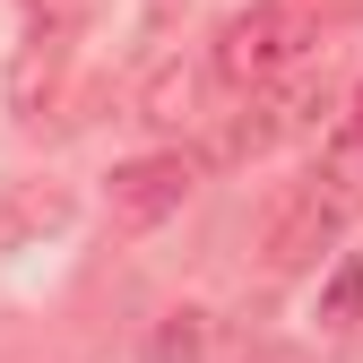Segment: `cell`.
I'll list each match as a JSON object with an SVG mask.
<instances>
[{"label": "cell", "instance_id": "obj_1", "mask_svg": "<svg viewBox=\"0 0 363 363\" xmlns=\"http://www.w3.org/2000/svg\"><path fill=\"white\" fill-rule=\"evenodd\" d=\"M329 0H251L216 26V78L225 86H277L286 69H303L320 52Z\"/></svg>", "mask_w": 363, "mask_h": 363}, {"label": "cell", "instance_id": "obj_2", "mask_svg": "<svg viewBox=\"0 0 363 363\" xmlns=\"http://www.w3.org/2000/svg\"><path fill=\"white\" fill-rule=\"evenodd\" d=\"M346 216H354V182H337V173L294 182V191L268 208V225H259V268L268 277H303V268L346 234Z\"/></svg>", "mask_w": 363, "mask_h": 363}, {"label": "cell", "instance_id": "obj_3", "mask_svg": "<svg viewBox=\"0 0 363 363\" xmlns=\"http://www.w3.org/2000/svg\"><path fill=\"white\" fill-rule=\"evenodd\" d=\"M78 26H86V0H18V69H9L18 121H35L43 104L61 96V69H69Z\"/></svg>", "mask_w": 363, "mask_h": 363}, {"label": "cell", "instance_id": "obj_4", "mask_svg": "<svg viewBox=\"0 0 363 363\" xmlns=\"http://www.w3.org/2000/svg\"><path fill=\"white\" fill-rule=\"evenodd\" d=\"M191 191H199V156H182V147L130 156V164H113V225L147 234V225H164Z\"/></svg>", "mask_w": 363, "mask_h": 363}, {"label": "cell", "instance_id": "obj_5", "mask_svg": "<svg viewBox=\"0 0 363 363\" xmlns=\"http://www.w3.org/2000/svg\"><path fill=\"white\" fill-rule=\"evenodd\" d=\"M363 320V251L337 259V277L320 286V329H354Z\"/></svg>", "mask_w": 363, "mask_h": 363}, {"label": "cell", "instance_id": "obj_6", "mask_svg": "<svg viewBox=\"0 0 363 363\" xmlns=\"http://www.w3.org/2000/svg\"><path fill=\"white\" fill-rule=\"evenodd\" d=\"M346 139L363 147V86H354V104H346Z\"/></svg>", "mask_w": 363, "mask_h": 363}, {"label": "cell", "instance_id": "obj_7", "mask_svg": "<svg viewBox=\"0 0 363 363\" xmlns=\"http://www.w3.org/2000/svg\"><path fill=\"white\" fill-rule=\"evenodd\" d=\"M173 9H182V0H147V18H173Z\"/></svg>", "mask_w": 363, "mask_h": 363}]
</instances>
